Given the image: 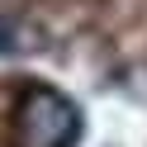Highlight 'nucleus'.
Here are the masks:
<instances>
[{
	"label": "nucleus",
	"mask_w": 147,
	"mask_h": 147,
	"mask_svg": "<svg viewBox=\"0 0 147 147\" xmlns=\"http://www.w3.org/2000/svg\"><path fill=\"white\" fill-rule=\"evenodd\" d=\"M81 133V109L62 90L33 86L14 114V147H71Z\"/></svg>",
	"instance_id": "f257e3e1"
}]
</instances>
